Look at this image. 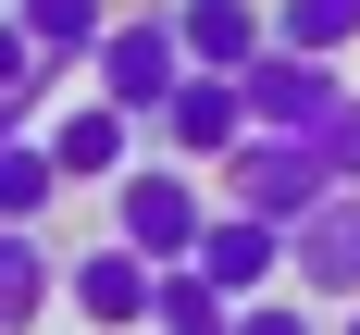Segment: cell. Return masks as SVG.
I'll return each instance as SVG.
<instances>
[{
    "mask_svg": "<svg viewBox=\"0 0 360 335\" xmlns=\"http://www.w3.org/2000/svg\"><path fill=\"white\" fill-rule=\"evenodd\" d=\"M50 149H63V186H124L137 174V112L124 100H75V112H50Z\"/></svg>",
    "mask_w": 360,
    "mask_h": 335,
    "instance_id": "obj_9",
    "label": "cell"
},
{
    "mask_svg": "<svg viewBox=\"0 0 360 335\" xmlns=\"http://www.w3.org/2000/svg\"><path fill=\"white\" fill-rule=\"evenodd\" d=\"M63 298H75V323H87V335H137L149 310H162V261L124 249V236H100V249L63 261Z\"/></svg>",
    "mask_w": 360,
    "mask_h": 335,
    "instance_id": "obj_4",
    "label": "cell"
},
{
    "mask_svg": "<svg viewBox=\"0 0 360 335\" xmlns=\"http://www.w3.org/2000/svg\"><path fill=\"white\" fill-rule=\"evenodd\" d=\"M323 162H335V186H360V100L323 124Z\"/></svg>",
    "mask_w": 360,
    "mask_h": 335,
    "instance_id": "obj_17",
    "label": "cell"
},
{
    "mask_svg": "<svg viewBox=\"0 0 360 335\" xmlns=\"http://www.w3.org/2000/svg\"><path fill=\"white\" fill-rule=\"evenodd\" d=\"M274 50L348 63V50H360V0H274Z\"/></svg>",
    "mask_w": 360,
    "mask_h": 335,
    "instance_id": "obj_14",
    "label": "cell"
},
{
    "mask_svg": "<svg viewBox=\"0 0 360 335\" xmlns=\"http://www.w3.org/2000/svg\"><path fill=\"white\" fill-rule=\"evenodd\" d=\"M286 286H298V298H323V310H360V186L286 236Z\"/></svg>",
    "mask_w": 360,
    "mask_h": 335,
    "instance_id": "obj_7",
    "label": "cell"
},
{
    "mask_svg": "<svg viewBox=\"0 0 360 335\" xmlns=\"http://www.w3.org/2000/svg\"><path fill=\"white\" fill-rule=\"evenodd\" d=\"M149 137L174 149L186 174H224V162L261 137V124H249V74H186V87H174V112H162Z\"/></svg>",
    "mask_w": 360,
    "mask_h": 335,
    "instance_id": "obj_5",
    "label": "cell"
},
{
    "mask_svg": "<svg viewBox=\"0 0 360 335\" xmlns=\"http://www.w3.org/2000/svg\"><path fill=\"white\" fill-rule=\"evenodd\" d=\"M50 199H63V149H50V124H13L0 137V223H50Z\"/></svg>",
    "mask_w": 360,
    "mask_h": 335,
    "instance_id": "obj_12",
    "label": "cell"
},
{
    "mask_svg": "<svg viewBox=\"0 0 360 335\" xmlns=\"http://www.w3.org/2000/svg\"><path fill=\"white\" fill-rule=\"evenodd\" d=\"M199 273H212L236 310H249V298H286V223H261V211H212Z\"/></svg>",
    "mask_w": 360,
    "mask_h": 335,
    "instance_id": "obj_8",
    "label": "cell"
},
{
    "mask_svg": "<svg viewBox=\"0 0 360 335\" xmlns=\"http://www.w3.org/2000/svg\"><path fill=\"white\" fill-rule=\"evenodd\" d=\"M212 211H224V199H199V174H186V162H137V174L112 186V236H124V249H149L162 273H186V261H199Z\"/></svg>",
    "mask_w": 360,
    "mask_h": 335,
    "instance_id": "obj_3",
    "label": "cell"
},
{
    "mask_svg": "<svg viewBox=\"0 0 360 335\" xmlns=\"http://www.w3.org/2000/svg\"><path fill=\"white\" fill-rule=\"evenodd\" d=\"M348 100H360V87L335 63H311V50H261V63H249V124H261V137H323Z\"/></svg>",
    "mask_w": 360,
    "mask_h": 335,
    "instance_id": "obj_6",
    "label": "cell"
},
{
    "mask_svg": "<svg viewBox=\"0 0 360 335\" xmlns=\"http://www.w3.org/2000/svg\"><path fill=\"white\" fill-rule=\"evenodd\" d=\"M335 335H360V310H335Z\"/></svg>",
    "mask_w": 360,
    "mask_h": 335,
    "instance_id": "obj_18",
    "label": "cell"
},
{
    "mask_svg": "<svg viewBox=\"0 0 360 335\" xmlns=\"http://www.w3.org/2000/svg\"><path fill=\"white\" fill-rule=\"evenodd\" d=\"M63 298V261L37 223H0V335H37V310Z\"/></svg>",
    "mask_w": 360,
    "mask_h": 335,
    "instance_id": "obj_11",
    "label": "cell"
},
{
    "mask_svg": "<svg viewBox=\"0 0 360 335\" xmlns=\"http://www.w3.org/2000/svg\"><path fill=\"white\" fill-rule=\"evenodd\" d=\"M348 186H335V162H323V137H249L236 162H224V211H261V223H311V211H335Z\"/></svg>",
    "mask_w": 360,
    "mask_h": 335,
    "instance_id": "obj_1",
    "label": "cell"
},
{
    "mask_svg": "<svg viewBox=\"0 0 360 335\" xmlns=\"http://www.w3.org/2000/svg\"><path fill=\"white\" fill-rule=\"evenodd\" d=\"M174 37L199 74H249L274 50V0H174Z\"/></svg>",
    "mask_w": 360,
    "mask_h": 335,
    "instance_id": "obj_10",
    "label": "cell"
},
{
    "mask_svg": "<svg viewBox=\"0 0 360 335\" xmlns=\"http://www.w3.org/2000/svg\"><path fill=\"white\" fill-rule=\"evenodd\" d=\"M13 25H25L63 74H87V63H100V37H112V0H13Z\"/></svg>",
    "mask_w": 360,
    "mask_h": 335,
    "instance_id": "obj_13",
    "label": "cell"
},
{
    "mask_svg": "<svg viewBox=\"0 0 360 335\" xmlns=\"http://www.w3.org/2000/svg\"><path fill=\"white\" fill-rule=\"evenodd\" d=\"M149 335H236V298L186 261V273H162V310H149Z\"/></svg>",
    "mask_w": 360,
    "mask_h": 335,
    "instance_id": "obj_15",
    "label": "cell"
},
{
    "mask_svg": "<svg viewBox=\"0 0 360 335\" xmlns=\"http://www.w3.org/2000/svg\"><path fill=\"white\" fill-rule=\"evenodd\" d=\"M100 100H124L137 112V124H162V112H174V87L199 63H186V37H174V0H137V13H112V37H100Z\"/></svg>",
    "mask_w": 360,
    "mask_h": 335,
    "instance_id": "obj_2",
    "label": "cell"
},
{
    "mask_svg": "<svg viewBox=\"0 0 360 335\" xmlns=\"http://www.w3.org/2000/svg\"><path fill=\"white\" fill-rule=\"evenodd\" d=\"M236 335H335V323H311V298H249V310H236Z\"/></svg>",
    "mask_w": 360,
    "mask_h": 335,
    "instance_id": "obj_16",
    "label": "cell"
}]
</instances>
